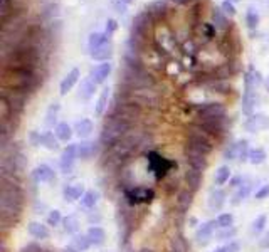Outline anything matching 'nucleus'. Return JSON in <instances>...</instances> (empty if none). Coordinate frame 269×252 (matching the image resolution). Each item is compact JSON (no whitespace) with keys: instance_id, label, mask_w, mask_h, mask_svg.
Returning a JSON list of instances; mask_svg holds the SVG:
<instances>
[{"instance_id":"nucleus-1","label":"nucleus","mask_w":269,"mask_h":252,"mask_svg":"<svg viewBox=\"0 0 269 252\" xmlns=\"http://www.w3.org/2000/svg\"><path fill=\"white\" fill-rule=\"evenodd\" d=\"M0 225L5 232L19 222L26 202V190L20 177L0 175Z\"/></svg>"},{"instance_id":"nucleus-2","label":"nucleus","mask_w":269,"mask_h":252,"mask_svg":"<svg viewBox=\"0 0 269 252\" xmlns=\"http://www.w3.org/2000/svg\"><path fill=\"white\" fill-rule=\"evenodd\" d=\"M45 71L36 69H2V88L19 91L31 96L39 86H42Z\"/></svg>"},{"instance_id":"nucleus-3","label":"nucleus","mask_w":269,"mask_h":252,"mask_svg":"<svg viewBox=\"0 0 269 252\" xmlns=\"http://www.w3.org/2000/svg\"><path fill=\"white\" fill-rule=\"evenodd\" d=\"M158 79L155 72L148 69L146 66L127 67L123 66L119 71L118 88L121 89H143V88H157Z\"/></svg>"},{"instance_id":"nucleus-4","label":"nucleus","mask_w":269,"mask_h":252,"mask_svg":"<svg viewBox=\"0 0 269 252\" xmlns=\"http://www.w3.org/2000/svg\"><path fill=\"white\" fill-rule=\"evenodd\" d=\"M26 167L27 158L19 141H12L5 148H0V175H12L22 179Z\"/></svg>"},{"instance_id":"nucleus-5","label":"nucleus","mask_w":269,"mask_h":252,"mask_svg":"<svg viewBox=\"0 0 269 252\" xmlns=\"http://www.w3.org/2000/svg\"><path fill=\"white\" fill-rule=\"evenodd\" d=\"M136 126H140V124L131 123V121H128V119L106 114L105 121H103V126H101L98 143L101 145V148H110L113 145H116L125 135H128L131 130L136 128Z\"/></svg>"},{"instance_id":"nucleus-6","label":"nucleus","mask_w":269,"mask_h":252,"mask_svg":"<svg viewBox=\"0 0 269 252\" xmlns=\"http://www.w3.org/2000/svg\"><path fill=\"white\" fill-rule=\"evenodd\" d=\"M152 44L163 53L167 57L174 56V51L179 45V41H177V34L175 29L172 27L168 22H160V24L155 26L152 34Z\"/></svg>"},{"instance_id":"nucleus-7","label":"nucleus","mask_w":269,"mask_h":252,"mask_svg":"<svg viewBox=\"0 0 269 252\" xmlns=\"http://www.w3.org/2000/svg\"><path fill=\"white\" fill-rule=\"evenodd\" d=\"M185 146L192 148V150H195V152L204 153L205 157H209V155L214 152L215 140L192 123L190 126H188V130H187Z\"/></svg>"},{"instance_id":"nucleus-8","label":"nucleus","mask_w":269,"mask_h":252,"mask_svg":"<svg viewBox=\"0 0 269 252\" xmlns=\"http://www.w3.org/2000/svg\"><path fill=\"white\" fill-rule=\"evenodd\" d=\"M146 171H150V173L155 177V180H165L167 177L174 171V168H177V163L174 160L170 158H165L163 155H160L157 150H152L146 153Z\"/></svg>"},{"instance_id":"nucleus-9","label":"nucleus","mask_w":269,"mask_h":252,"mask_svg":"<svg viewBox=\"0 0 269 252\" xmlns=\"http://www.w3.org/2000/svg\"><path fill=\"white\" fill-rule=\"evenodd\" d=\"M155 195V190L148 185H136L133 188H128V190H123V200L131 207L152 204Z\"/></svg>"},{"instance_id":"nucleus-10","label":"nucleus","mask_w":269,"mask_h":252,"mask_svg":"<svg viewBox=\"0 0 269 252\" xmlns=\"http://www.w3.org/2000/svg\"><path fill=\"white\" fill-rule=\"evenodd\" d=\"M193 124L205 131L209 136H212L215 141L222 140L227 135V116L226 118H205V119H195Z\"/></svg>"},{"instance_id":"nucleus-11","label":"nucleus","mask_w":269,"mask_h":252,"mask_svg":"<svg viewBox=\"0 0 269 252\" xmlns=\"http://www.w3.org/2000/svg\"><path fill=\"white\" fill-rule=\"evenodd\" d=\"M193 111H195V119L205 118H226L227 110L219 101H204L193 103Z\"/></svg>"},{"instance_id":"nucleus-12","label":"nucleus","mask_w":269,"mask_h":252,"mask_svg":"<svg viewBox=\"0 0 269 252\" xmlns=\"http://www.w3.org/2000/svg\"><path fill=\"white\" fill-rule=\"evenodd\" d=\"M78 146L76 143L72 145H67L64 150L61 152V157H59V170L61 173L64 175H69L72 173L74 170V165H76V160H78Z\"/></svg>"},{"instance_id":"nucleus-13","label":"nucleus","mask_w":269,"mask_h":252,"mask_svg":"<svg viewBox=\"0 0 269 252\" xmlns=\"http://www.w3.org/2000/svg\"><path fill=\"white\" fill-rule=\"evenodd\" d=\"M56 170L49 163H41L31 171V180L34 185H41V183H53L56 182Z\"/></svg>"},{"instance_id":"nucleus-14","label":"nucleus","mask_w":269,"mask_h":252,"mask_svg":"<svg viewBox=\"0 0 269 252\" xmlns=\"http://www.w3.org/2000/svg\"><path fill=\"white\" fill-rule=\"evenodd\" d=\"M217 231H219V225H217V220H207V222H202L199 225V229L195 231V240L199 245H207L210 240L215 237Z\"/></svg>"},{"instance_id":"nucleus-15","label":"nucleus","mask_w":269,"mask_h":252,"mask_svg":"<svg viewBox=\"0 0 269 252\" xmlns=\"http://www.w3.org/2000/svg\"><path fill=\"white\" fill-rule=\"evenodd\" d=\"M184 158H185L187 167L197 168L200 171H205V168H207V165H209V157H205L204 153L195 152L187 146H184Z\"/></svg>"},{"instance_id":"nucleus-16","label":"nucleus","mask_w":269,"mask_h":252,"mask_svg":"<svg viewBox=\"0 0 269 252\" xmlns=\"http://www.w3.org/2000/svg\"><path fill=\"white\" fill-rule=\"evenodd\" d=\"M267 128H269V118L262 113H253L244 123V130L248 133H259V131H264Z\"/></svg>"},{"instance_id":"nucleus-17","label":"nucleus","mask_w":269,"mask_h":252,"mask_svg":"<svg viewBox=\"0 0 269 252\" xmlns=\"http://www.w3.org/2000/svg\"><path fill=\"white\" fill-rule=\"evenodd\" d=\"M146 12H148V15L152 17L153 24L157 26V24H160V22H168L172 9L165 2H162V0H158V2L152 4L150 7L146 9Z\"/></svg>"},{"instance_id":"nucleus-18","label":"nucleus","mask_w":269,"mask_h":252,"mask_svg":"<svg viewBox=\"0 0 269 252\" xmlns=\"http://www.w3.org/2000/svg\"><path fill=\"white\" fill-rule=\"evenodd\" d=\"M84 193H86V187L83 182L67 183V185L62 188V200H64L66 204H74V202H78V200H81Z\"/></svg>"},{"instance_id":"nucleus-19","label":"nucleus","mask_w":269,"mask_h":252,"mask_svg":"<svg viewBox=\"0 0 269 252\" xmlns=\"http://www.w3.org/2000/svg\"><path fill=\"white\" fill-rule=\"evenodd\" d=\"M184 180H185V187L188 188V190L195 193L199 188H200V185H202L204 171H200V170H197V168H192V167H187V165H185Z\"/></svg>"},{"instance_id":"nucleus-20","label":"nucleus","mask_w":269,"mask_h":252,"mask_svg":"<svg viewBox=\"0 0 269 252\" xmlns=\"http://www.w3.org/2000/svg\"><path fill=\"white\" fill-rule=\"evenodd\" d=\"M226 202H227V193L222 190L221 187H215L209 192L207 205H209L210 212H221L222 207L226 205Z\"/></svg>"},{"instance_id":"nucleus-21","label":"nucleus","mask_w":269,"mask_h":252,"mask_svg":"<svg viewBox=\"0 0 269 252\" xmlns=\"http://www.w3.org/2000/svg\"><path fill=\"white\" fill-rule=\"evenodd\" d=\"M111 69H113V67H111V64H110V61L101 62V64L94 66L93 69L89 71V79H91L93 83H96V84H103L108 78H110Z\"/></svg>"},{"instance_id":"nucleus-22","label":"nucleus","mask_w":269,"mask_h":252,"mask_svg":"<svg viewBox=\"0 0 269 252\" xmlns=\"http://www.w3.org/2000/svg\"><path fill=\"white\" fill-rule=\"evenodd\" d=\"M193 195H195V193L188 190L187 187L180 188L179 195H177V200H175V207H177V212H179V214H187L188 209H190V205H192Z\"/></svg>"},{"instance_id":"nucleus-23","label":"nucleus","mask_w":269,"mask_h":252,"mask_svg":"<svg viewBox=\"0 0 269 252\" xmlns=\"http://www.w3.org/2000/svg\"><path fill=\"white\" fill-rule=\"evenodd\" d=\"M27 232H29V236L36 240H45L51 237L49 225H44V224H41V222H36V220H32L27 224Z\"/></svg>"},{"instance_id":"nucleus-24","label":"nucleus","mask_w":269,"mask_h":252,"mask_svg":"<svg viewBox=\"0 0 269 252\" xmlns=\"http://www.w3.org/2000/svg\"><path fill=\"white\" fill-rule=\"evenodd\" d=\"M79 78H81V72H79L78 67H74V69H71L69 72L66 74V78L62 79L61 84H59V93L61 96H66L69 91L76 86V83L79 81Z\"/></svg>"},{"instance_id":"nucleus-25","label":"nucleus","mask_w":269,"mask_h":252,"mask_svg":"<svg viewBox=\"0 0 269 252\" xmlns=\"http://www.w3.org/2000/svg\"><path fill=\"white\" fill-rule=\"evenodd\" d=\"M86 236H88L93 247H101V245L106 242V232H105V229L100 225H91L88 229V232H86Z\"/></svg>"},{"instance_id":"nucleus-26","label":"nucleus","mask_w":269,"mask_h":252,"mask_svg":"<svg viewBox=\"0 0 269 252\" xmlns=\"http://www.w3.org/2000/svg\"><path fill=\"white\" fill-rule=\"evenodd\" d=\"M93 131H94V124L89 118H81L79 121H76V124H74V135H78L81 140L89 138Z\"/></svg>"},{"instance_id":"nucleus-27","label":"nucleus","mask_w":269,"mask_h":252,"mask_svg":"<svg viewBox=\"0 0 269 252\" xmlns=\"http://www.w3.org/2000/svg\"><path fill=\"white\" fill-rule=\"evenodd\" d=\"M251 192H253V183L246 182L242 187H239V188H236V190H234L232 198H231V205H234V207L241 205L242 202H246V198L251 195Z\"/></svg>"},{"instance_id":"nucleus-28","label":"nucleus","mask_w":269,"mask_h":252,"mask_svg":"<svg viewBox=\"0 0 269 252\" xmlns=\"http://www.w3.org/2000/svg\"><path fill=\"white\" fill-rule=\"evenodd\" d=\"M110 42V36L106 32H93L89 36V41H88V47H89V54L96 53L98 49H101L103 45Z\"/></svg>"},{"instance_id":"nucleus-29","label":"nucleus","mask_w":269,"mask_h":252,"mask_svg":"<svg viewBox=\"0 0 269 252\" xmlns=\"http://www.w3.org/2000/svg\"><path fill=\"white\" fill-rule=\"evenodd\" d=\"M78 146V157L79 160H91L96 155V150H98V146H96L94 141H81V143H76Z\"/></svg>"},{"instance_id":"nucleus-30","label":"nucleus","mask_w":269,"mask_h":252,"mask_svg":"<svg viewBox=\"0 0 269 252\" xmlns=\"http://www.w3.org/2000/svg\"><path fill=\"white\" fill-rule=\"evenodd\" d=\"M62 231L66 234H69V236H76L79 234V227H81V222H79L78 215L69 214L67 217H64V220H62Z\"/></svg>"},{"instance_id":"nucleus-31","label":"nucleus","mask_w":269,"mask_h":252,"mask_svg":"<svg viewBox=\"0 0 269 252\" xmlns=\"http://www.w3.org/2000/svg\"><path fill=\"white\" fill-rule=\"evenodd\" d=\"M100 202V193L98 190H86V193L83 195V198L79 200V204H81V207L84 210H94L96 205Z\"/></svg>"},{"instance_id":"nucleus-32","label":"nucleus","mask_w":269,"mask_h":252,"mask_svg":"<svg viewBox=\"0 0 269 252\" xmlns=\"http://www.w3.org/2000/svg\"><path fill=\"white\" fill-rule=\"evenodd\" d=\"M231 179H232V171H231V167H229V165H221V167L215 170L214 183L217 187L226 185V183L231 182Z\"/></svg>"},{"instance_id":"nucleus-33","label":"nucleus","mask_w":269,"mask_h":252,"mask_svg":"<svg viewBox=\"0 0 269 252\" xmlns=\"http://www.w3.org/2000/svg\"><path fill=\"white\" fill-rule=\"evenodd\" d=\"M170 250L172 252H190V244L187 242L184 234L179 232L170 239Z\"/></svg>"},{"instance_id":"nucleus-34","label":"nucleus","mask_w":269,"mask_h":252,"mask_svg":"<svg viewBox=\"0 0 269 252\" xmlns=\"http://www.w3.org/2000/svg\"><path fill=\"white\" fill-rule=\"evenodd\" d=\"M54 135L57 136V140L59 141H71L72 135H74V126L67 124V123H59L54 128Z\"/></svg>"},{"instance_id":"nucleus-35","label":"nucleus","mask_w":269,"mask_h":252,"mask_svg":"<svg viewBox=\"0 0 269 252\" xmlns=\"http://www.w3.org/2000/svg\"><path fill=\"white\" fill-rule=\"evenodd\" d=\"M59 111H61V105L59 103H53V105L49 106L47 113H45V126L47 128H56L57 124V116H59Z\"/></svg>"},{"instance_id":"nucleus-36","label":"nucleus","mask_w":269,"mask_h":252,"mask_svg":"<svg viewBox=\"0 0 269 252\" xmlns=\"http://www.w3.org/2000/svg\"><path fill=\"white\" fill-rule=\"evenodd\" d=\"M96 83L91 81L89 78H86L84 81L81 83V88H79V98L81 99H91L96 93Z\"/></svg>"},{"instance_id":"nucleus-37","label":"nucleus","mask_w":269,"mask_h":252,"mask_svg":"<svg viewBox=\"0 0 269 252\" xmlns=\"http://www.w3.org/2000/svg\"><path fill=\"white\" fill-rule=\"evenodd\" d=\"M267 158V153L264 148L261 146H256V148H251V153H249V163L254 165V167H259L266 162Z\"/></svg>"},{"instance_id":"nucleus-38","label":"nucleus","mask_w":269,"mask_h":252,"mask_svg":"<svg viewBox=\"0 0 269 252\" xmlns=\"http://www.w3.org/2000/svg\"><path fill=\"white\" fill-rule=\"evenodd\" d=\"M41 146H44L45 150H49V152H57V150H59V140H57V136L54 133L45 131V133H42Z\"/></svg>"},{"instance_id":"nucleus-39","label":"nucleus","mask_w":269,"mask_h":252,"mask_svg":"<svg viewBox=\"0 0 269 252\" xmlns=\"http://www.w3.org/2000/svg\"><path fill=\"white\" fill-rule=\"evenodd\" d=\"M108 99H110V89L106 88V89L101 91L98 103H96V108H94V111H96L98 116H103V114L108 113V108H110V105H108Z\"/></svg>"},{"instance_id":"nucleus-40","label":"nucleus","mask_w":269,"mask_h":252,"mask_svg":"<svg viewBox=\"0 0 269 252\" xmlns=\"http://www.w3.org/2000/svg\"><path fill=\"white\" fill-rule=\"evenodd\" d=\"M249 141L248 140H239L237 141V162L239 163H249Z\"/></svg>"},{"instance_id":"nucleus-41","label":"nucleus","mask_w":269,"mask_h":252,"mask_svg":"<svg viewBox=\"0 0 269 252\" xmlns=\"http://www.w3.org/2000/svg\"><path fill=\"white\" fill-rule=\"evenodd\" d=\"M111 54H113V45H111V41L108 42V44H105L103 45L101 49H98L96 53H93V54H89L91 57H93L94 61H100V62H106L108 59L111 57Z\"/></svg>"},{"instance_id":"nucleus-42","label":"nucleus","mask_w":269,"mask_h":252,"mask_svg":"<svg viewBox=\"0 0 269 252\" xmlns=\"http://www.w3.org/2000/svg\"><path fill=\"white\" fill-rule=\"evenodd\" d=\"M71 244L76 247L79 252H86L89 247H93L91 245V242H89V239H88V236L86 234H76V236L72 237V240H71Z\"/></svg>"},{"instance_id":"nucleus-43","label":"nucleus","mask_w":269,"mask_h":252,"mask_svg":"<svg viewBox=\"0 0 269 252\" xmlns=\"http://www.w3.org/2000/svg\"><path fill=\"white\" fill-rule=\"evenodd\" d=\"M266 225H267V215L264 214L257 215L256 219L251 222V234H253V236H259V234L266 229Z\"/></svg>"},{"instance_id":"nucleus-44","label":"nucleus","mask_w":269,"mask_h":252,"mask_svg":"<svg viewBox=\"0 0 269 252\" xmlns=\"http://www.w3.org/2000/svg\"><path fill=\"white\" fill-rule=\"evenodd\" d=\"M217 220V225H219V231L221 229H229V227H234V214L232 212H222L215 217Z\"/></svg>"},{"instance_id":"nucleus-45","label":"nucleus","mask_w":269,"mask_h":252,"mask_svg":"<svg viewBox=\"0 0 269 252\" xmlns=\"http://www.w3.org/2000/svg\"><path fill=\"white\" fill-rule=\"evenodd\" d=\"M237 236V229L236 227H229V229H221L215 234V240H227V242H232Z\"/></svg>"},{"instance_id":"nucleus-46","label":"nucleus","mask_w":269,"mask_h":252,"mask_svg":"<svg viewBox=\"0 0 269 252\" xmlns=\"http://www.w3.org/2000/svg\"><path fill=\"white\" fill-rule=\"evenodd\" d=\"M62 220H64V217H62L61 210H57V209L49 210L47 217H45V222H47L49 227H59L62 225Z\"/></svg>"},{"instance_id":"nucleus-47","label":"nucleus","mask_w":269,"mask_h":252,"mask_svg":"<svg viewBox=\"0 0 269 252\" xmlns=\"http://www.w3.org/2000/svg\"><path fill=\"white\" fill-rule=\"evenodd\" d=\"M224 160L226 162H234V160H237V141L231 143V145L224 150Z\"/></svg>"},{"instance_id":"nucleus-48","label":"nucleus","mask_w":269,"mask_h":252,"mask_svg":"<svg viewBox=\"0 0 269 252\" xmlns=\"http://www.w3.org/2000/svg\"><path fill=\"white\" fill-rule=\"evenodd\" d=\"M269 197V183H264V185H261L257 190L254 192V198L256 200H264Z\"/></svg>"},{"instance_id":"nucleus-49","label":"nucleus","mask_w":269,"mask_h":252,"mask_svg":"<svg viewBox=\"0 0 269 252\" xmlns=\"http://www.w3.org/2000/svg\"><path fill=\"white\" fill-rule=\"evenodd\" d=\"M246 182H248V179H246V177H242V175L232 177V179H231V182H229V187H231V188H234V190H236V188L242 187Z\"/></svg>"},{"instance_id":"nucleus-50","label":"nucleus","mask_w":269,"mask_h":252,"mask_svg":"<svg viewBox=\"0 0 269 252\" xmlns=\"http://www.w3.org/2000/svg\"><path fill=\"white\" fill-rule=\"evenodd\" d=\"M248 26H249V29H254L256 26H257V20H259V17H257V14L254 12V9H249L248 10Z\"/></svg>"},{"instance_id":"nucleus-51","label":"nucleus","mask_w":269,"mask_h":252,"mask_svg":"<svg viewBox=\"0 0 269 252\" xmlns=\"http://www.w3.org/2000/svg\"><path fill=\"white\" fill-rule=\"evenodd\" d=\"M19 252H44V247H41V244L37 242H29Z\"/></svg>"},{"instance_id":"nucleus-52","label":"nucleus","mask_w":269,"mask_h":252,"mask_svg":"<svg viewBox=\"0 0 269 252\" xmlns=\"http://www.w3.org/2000/svg\"><path fill=\"white\" fill-rule=\"evenodd\" d=\"M29 141H31L32 146H41L42 133H39V131H31V135H29Z\"/></svg>"},{"instance_id":"nucleus-53","label":"nucleus","mask_w":269,"mask_h":252,"mask_svg":"<svg viewBox=\"0 0 269 252\" xmlns=\"http://www.w3.org/2000/svg\"><path fill=\"white\" fill-rule=\"evenodd\" d=\"M88 220L91 222V225H100V220H101V214L98 210H89L88 212Z\"/></svg>"},{"instance_id":"nucleus-54","label":"nucleus","mask_w":269,"mask_h":252,"mask_svg":"<svg viewBox=\"0 0 269 252\" xmlns=\"http://www.w3.org/2000/svg\"><path fill=\"white\" fill-rule=\"evenodd\" d=\"M226 245H227V250L229 252H239V249H241V245H239L237 240H232V242H229Z\"/></svg>"},{"instance_id":"nucleus-55","label":"nucleus","mask_w":269,"mask_h":252,"mask_svg":"<svg viewBox=\"0 0 269 252\" xmlns=\"http://www.w3.org/2000/svg\"><path fill=\"white\" fill-rule=\"evenodd\" d=\"M222 9H224V14H229V15H232L234 12H236V10H234V5L231 2H224Z\"/></svg>"},{"instance_id":"nucleus-56","label":"nucleus","mask_w":269,"mask_h":252,"mask_svg":"<svg viewBox=\"0 0 269 252\" xmlns=\"http://www.w3.org/2000/svg\"><path fill=\"white\" fill-rule=\"evenodd\" d=\"M114 29H116V22L108 20V26H106V34H108V36H111V34L114 32Z\"/></svg>"},{"instance_id":"nucleus-57","label":"nucleus","mask_w":269,"mask_h":252,"mask_svg":"<svg viewBox=\"0 0 269 252\" xmlns=\"http://www.w3.org/2000/svg\"><path fill=\"white\" fill-rule=\"evenodd\" d=\"M259 245H261V247H262V249H269V232L266 234V236H264V237H262V239H261V242H259Z\"/></svg>"},{"instance_id":"nucleus-58","label":"nucleus","mask_w":269,"mask_h":252,"mask_svg":"<svg viewBox=\"0 0 269 252\" xmlns=\"http://www.w3.org/2000/svg\"><path fill=\"white\" fill-rule=\"evenodd\" d=\"M62 252H79V250L74 247L72 244H69V245H66V247H62Z\"/></svg>"},{"instance_id":"nucleus-59","label":"nucleus","mask_w":269,"mask_h":252,"mask_svg":"<svg viewBox=\"0 0 269 252\" xmlns=\"http://www.w3.org/2000/svg\"><path fill=\"white\" fill-rule=\"evenodd\" d=\"M210 252H229V250H227V245H221V247H215L214 250H210Z\"/></svg>"},{"instance_id":"nucleus-60","label":"nucleus","mask_w":269,"mask_h":252,"mask_svg":"<svg viewBox=\"0 0 269 252\" xmlns=\"http://www.w3.org/2000/svg\"><path fill=\"white\" fill-rule=\"evenodd\" d=\"M136 252H155V250H153V249H148V247H143V249L136 250Z\"/></svg>"},{"instance_id":"nucleus-61","label":"nucleus","mask_w":269,"mask_h":252,"mask_svg":"<svg viewBox=\"0 0 269 252\" xmlns=\"http://www.w3.org/2000/svg\"><path fill=\"white\" fill-rule=\"evenodd\" d=\"M266 89H267V91H269V78H267V79H266Z\"/></svg>"},{"instance_id":"nucleus-62","label":"nucleus","mask_w":269,"mask_h":252,"mask_svg":"<svg viewBox=\"0 0 269 252\" xmlns=\"http://www.w3.org/2000/svg\"><path fill=\"white\" fill-rule=\"evenodd\" d=\"M44 252H56V250H53V249H44Z\"/></svg>"},{"instance_id":"nucleus-63","label":"nucleus","mask_w":269,"mask_h":252,"mask_svg":"<svg viewBox=\"0 0 269 252\" xmlns=\"http://www.w3.org/2000/svg\"><path fill=\"white\" fill-rule=\"evenodd\" d=\"M125 2H130V0H125Z\"/></svg>"},{"instance_id":"nucleus-64","label":"nucleus","mask_w":269,"mask_h":252,"mask_svg":"<svg viewBox=\"0 0 269 252\" xmlns=\"http://www.w3.org/2000/svg\"><path fill=\"white\" fill-rule=\"evenodd\" d=\"M168 252H172V250H168Z\"/></svg>"}]
</instances>
